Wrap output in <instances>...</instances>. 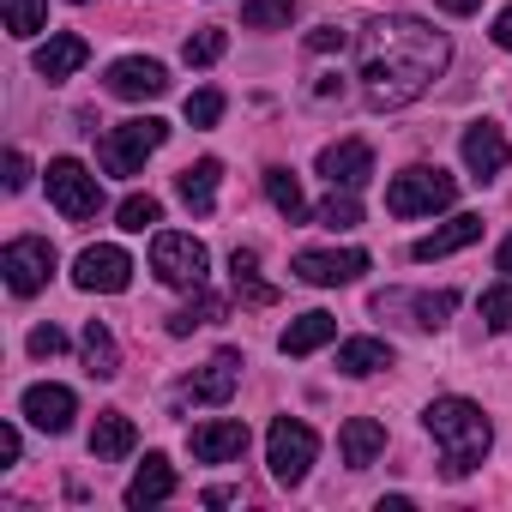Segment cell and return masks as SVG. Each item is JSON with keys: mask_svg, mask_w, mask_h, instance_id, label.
<instances>
[{"mask_svg": "<svg viewBox=\"0 0 512 512\" xmlns=\"http://www.w3.org/2000/svg\"><path fill=\"white\" fill-rule=\"evenodd\" d=\"M211 320H223V296H211V290L199 284V290H193V302L169 314V332H175V338H187V332H199V326H211Z\"/></svg>", "mask_w": 512, "mask_h": 512, "instance_id": "484cf974", "label": "cell"}, {"mask_svg": "<svg viewBox=\"0 0 512 512\" xmlns=\"http://www.w3.org/2000/svg\"><path fill=\"white\" fill-rule=\"evenodd\" d=\"M314 223H326V229H356V223H362V205H356V193H350V187H332V199L314 211Z\"/></svg>", "mask_w": 512, "mask_h": 512, "instance_id": "4dcf8cb0", "label": "cell"}, {"mask_svg": "<svg viewBox=\"0 0 512 512\" xmlns=\"http://www.w3.org/2000/svg\"><path fill=\"white\" fill-rule=\"evenodd\" d=\"M506 163H512V145H506V133H500L494 121L464 127V169H470L476 181H494Z\"/></svg>", "mask_w": 512, "mask_h": 512, "instance_id": "4fadbf2b", "label": "cell"}, {"mask_svg": "<svg viewBox=\"0 0 512 512\" xmlns=\"http://www.w3.org/2000/svg\"><path fill=\"white\" fill-rule=\"evenodd\" d=\"M79 350H85V368H91V380H115V374H121V350H115V332H109L103 320H91V326H85Z\"/></svg>", "mask_w": 512, "mask_h": 512, "instance_id": "d4e9b609", "label": "cell"}, {"mask_svg": "<svg viewBox=\"0 0 512 512\" xmlns=\"http://www.w3.org/2000/svg\"><path fill=\"white\" fill-rule=\"evenodd\" d=\"M205 266H211L205 241L175 235V229H157V235H151V272H157V284H169V290H199V284H205Z\"/></svg>", "mask_w": 512, "mask_h": 512, "instance_id": "277c9868", "label": "cell"}, {"mask_svg": "<svg viewBox=\"0 0 512 512\" xmlns=\"http://www.w3.org/2000/svg\"><path fill=\"white\" fill-rule=\"evenodd\" d=\"M266 199L290 217V223H302L308 217V199H302V181L290 175V169H266Z\"/></svg>", "mask_w": 512, "mask_h": 512, "instance_id": "4316f807", "label": "cell"}, {"mask_svg": "<svg viewBox=\"0 0 512 512\" xmlns=\"http://www.w3.org/2000/svg\"><path fill=\"white\" fill-rule=\"evenodd\" d=\"M494 43H500V49H506V55H512V7H506V13H500V19H494Z\"/></svg>", "mask_w": 512, "mask_h": 512, "instance_id": "ab89813d", "label": "cell"}, {"mask_svg": "<svg viewBox=\"0 0 512 512\" xmlns=\"http://www.w3.org/2000/svg\"><path fill=\"white\" fill-rule=\"evenodd\" d=\"M115 223H121V229H133V235H145V229H157V223H163V205H157L151 193H127V199H121V211H115Z\"/></svg>", "mask_w": 512, "mask_h": 512, "instance_id": "f546056e", "label": "cell"}, {"mask_svg": "<svg viewBox=\"0 0 512 512\" xmlns=\"http://www.w3.org/2000/svg\"><path fill=\"white\" fill-rule=\"evenodd\" d=\"M49 199H55V211H61L67 223H85V217L103 211V181H97L79 157H55V163H49Z\"/></svg>", "mask_w": 512, "mask_h": 512, "instance_id": "52a82bcc", "label": "cell"}, {"mask_svg": "<svg viewBox=\"0 0 512 512\" xmlns=\"http://www.w3.org/2000/svg\"><path fill=\"white\" fill-rule=\"evenodd\" d=\"M217 181H223V163H217V157H199V163H187V169H181L175 193H181V205H187V211H199V217H205V211L217 205Z\"/></svg>", "mask_w": 512, "mask_h": 512, "instance_id": "7402d4cb", "label": "cell"}, {"mask_svg": "<svg viewBox=\"0 0 512 512\" xmlns=\"http://www.w3.org/2000/svg\"><path fill=\"white\" fill-rule=\"evenodd\" d=\"M494 266H500V272H506V278H512V235H506V241H500V253H494Z\"/></svg>", "mask_w": 512, "mask_h": 512, "instance_id": "b9f144b4", "label": "cell"}, {"mask_svg": "<svg viewBox=\"0 0 512 512\" xmlns=\"http://www.w3.org/2000/svg\"><path fill=\"white\" fill-rule=\"evenodd\" d=\"M25 181H31V163H25V151H7V187L19 193Z\"/></svg>", "mask_w": 512, "mask_h": 512, "instance_id": "f35d334b", "label": "cell"}, {"mask_svg": "<svg viewBox=\"0 0 512 512\" xmlns=\"http://www.w3.org/2000/svg\"><path fill=\"white\" fill-rule=\"evenodd\" d=\"M0 19L13 37H37L49 25V0H0Z\"/></svg>", "mask_w": 512, "mask_h": 512, "instance_id": "f1b7e54d", "label": "cell"}, {"mask_svg": "<svg viewBox=\"0 0 512 512\" xmlns=\"http://www.w3.org/2000/svg\"><path fill=\"white\" fill-rule=\"evenodd\" d=\"M0 458L19 464V428H0Z\"/></svg>", "mask_w": 512, "mask_h": 512, "instance_id": "60d3db41", "label": "cell"}, {"mask_svg": "<svg viewBox=\"0 0 512 512\" xmlns=\"http://www.w3.org/2000/svg\"><path fill=\"white\" fill-rule=\"evenodd\" d=\"M338 452H344L350 470H368V464L386 452V428H380L374 416H350V422L338 428Z\"/></svg>", "mask_w": 512, "mask_h": 512, "instance_id": "d6986e66", "label": "cell"}, {"mask_svg": "<svg viewBox=\"0 0 512 512\" xmlns=\"http://www.w3.org/2000/svg\"><path fill=\"white\" fill-rule=\"evenodd\" d=\"M482 320H488V332H512V284H494V290H482Z\"/></svg>", "mask_w": 512, "mask_h": 512, "instance_id": "1f68e13d", "label": "cell"}, {"mask_svg": "<svg viewBox=\"0 0 512 512\" xmlns=\"http://www.w3.org/2000/svg\"><path fill=\"white\" fill-rule=\"evenodd\" d=\"M91 61V43L85 37H73V31H61V37H49L43 49H37V73L49 79V85H61V79H73L79 67Z\"/></svg>", "mask_w": 512, "mask_h": 512, "instance_id": "ac0fdd59", "label": "cell"}, {"mask_svg": "<svg viewBox=\"0 0 512 512\" xmlns=\"http://www.w3.org/2000/svg\"><path fill=\"white\" fill-rule=\"evenodd\" d=\"M229 272H235V284L253 278V272H260V253H253V247H235V253H229Z\"/></svg>", "mask_w": 512, "mask_h": 512, "instance_id": "74e56055", "label": "cell"}, {"mask_svg": "<svg viewBox=\"0 0 512 512\" xmlns=\"http://www.w3.org/2000/svg\"><path fill=\"white\" fill-rule=\"evenodd\" d=\"M314 458H320L314 428H308V422H296V416H278V422H272V434H266V464H272V476H278L284 488H296V482L314 470Z\"/></svg>", "mask_w": 512, "mask_h": 512, "instance_id": "8992f818", "label": "cell"}, {"mask_svg": "<svg viewBox=\"0 0 512 512\" xmlns=\"http://www.w3.org/2000/svg\"><path fill=\"white\" fill-rule=\"evenodd\" d=\"M73 7H85V0H73Z\"/></svg>", "mask_w": 512, "mask_h": 512, "instance_id": "ee69618b", "label": "cell"}, {"mask_svg": "<svg viewBox=\"0 0 512 512\" xmlns=\"http://www.w3.org/2000/svg\"><path fill=\"white\" fill-rule=\"evenodd\" d=\"M290 19H296V0H247L241 7L247 31H290Z\"/></svg>", "mask_w": 512, "mask_h": 512, "instance_id": "83f0119b", "label": "cell"}, {"mask_svg": "<svg viewBox=\"0 0 512 512\" xmlns=\"http://www.w3.org/2000/svg\"><path fill=\"white\" fill-rule=\"evenodd\" d=\"M187 446H193L199 464H229V458L247 452V422H199L187 434Z\"/></svg>", "mask_w": 512, "mask_h": 512, "instance_id": "2e32d148", "label": "cell"}, {"mask_svg": "<svg viewBox=\"0 0 512 512\" xmlns=\"http://www.w3.org/2000/svg\"><path fill=\"white\" fill-rule=\"evenodd\" d=\"M73 416H79V398H73L67 386L43 380V386H31V392H25V422H31V428H43V434H67V428H73Z\"/></svg>", "mask_w": 512, "mask_h": 512, "instance_id": "5bb4252c", "label": "cell"}, {"mask_svg": "<svg viewBox=\"0 0 512 512\" xmlns=\"http://www.w3.org/2000/svg\"><path fill=\"white\" fill-rule=\"evenodd\" d=\"M440 7H446V13H476L482 0H440Z\"/></svg>", "mask_w": 512, "mask_h": 512, "instance_id": "7bdbcfd3", "label": "cell"}, {"mask_svg": "<svg viewBox=\"0 0 512 512\" xmlns=\"http://www.w3.org/2000/svg\"><path fill=\"white\" fill-rule=\"evenodd\" d=\"M338 368H344L350 380L380 374V368H392V344H386V338H344V344H338Z\"/></svg>", "mask_w": 512, "mask_h": 512, "instance_id": "cb8c5ba5", "label": "cell"}, {"mask_svg": "<svg viewBox=\"0 0 512 512\" xmlns=\"http://www.w3.org/2000/svg\"><path fill=\"white\" fill-rule=\"evenodd\" d=\"M0 272H7L13 296H37L55 278V247L43 235H19V241H7V253H0Z\"/></svg>", "mask_w": 512, "mask_h": 512, "instance_id": "ba28073f", "label": "cell"}, {"mask_svg": "<svg viewBox=\"0 0 512 512\" xmlns=\"http://www.w3.org/2000/svg\"><path fill=\"white\" fill-rule=\"evenodd\" d=\"M109 91H115V97H127V103H151V97H163V91H169V73H163V61L127 55V61H115V67H109Z\"/></svg>", "mask_w": 512, "mask_h": 512, "instance_id": "7c38bea8", "label": "cell"}, {"mask_svg": "<svg viewBox=\"0 0 512 512\" xmlns=\"http://www.w3.org/2000/svg\"><path fill=\"white\" fill-rule=\"evenodd\" d=\"M235 386H241V350H217L205 368H193V374H187V386H181V392H187L193 404H229V392H235Z\"/></svg>", "mask_w": 512, "mask_h": 512, "instance_id": "8fae6325", "label": "cell"}, {"mask_svg": "<svg viewBox=\"0 0 512 512\" xmlns=\"http://www.w3.org/2000/svg\"><path fill=\"white\" fill-rule=\"evenodd\" d=\"M410 308H416V326H428V332H434V326H446V320H452L458 296H452V290H434V296H416Z\"/></svg>", "mask_w": 512, "mask_h": 512, "instance_id": "836d02e7", "label": "cell"}, {"mask_svg": "<svg viewBox=\"0 0 512 512\" xmlns=\"http://www.w3.org/2000/svg\"><path fill=\"white\" fill-rule=\"evenodd\" d=\"M452 61V43L410 19V13H386V19H368L362 31V91L374 109H404L416 103Z\"/></svg>", "mask_w": 512, "mask_h": 512, "instance_id": "6da1fadb", "label": "cell"}, {"mask_svg": "<svg viewBox=\"0 0 512 512\" xmlns=\"http://www.w3.org/2000/svg\"><path fill=\"white\" fill-rule=\"evenodd\" d=\"M61 350H67V332H61V326H37V332H31V356L49 362V356H61Z\"/></svg>", "mask_w": 512, "mask_h": 512, "instance_id": "d590c367", "label": "cell"}, {"mask_svg": "<svg viewBox=\"0 0 512 512\" xmlns=\"http://www.w3.org/2000/svg\"><path fill=\"white\" fill-rule=\"evenodd\" d=\"M73 284L91 290V296H121L133 284V260L121 247H85L79 260H73Z\"/></svg>", "mask_w": 512, "mask_h": 512, "instance_id": "30bf717a", "label": "cell"}, {"mask_svg": "<svg viewBox=\"0 0 512 512\" xmlns=\"http://www.w3.org/2000/svg\"><path fill=\"white\" fill-rule=\"evenodd\" d=\"M452 199H458V181H452L446 169H428V163L392 175V187H386V211H392V217H434V211H446Z\"/></svg>", "mask_w": 512, "mask_h": 512, "instance_id": "3957f363", "label": "cell"}, {"mask_svg": "<svg viewBox=\"0 0 512 512\" xmlns=\"http://www.w3.org/2000/svg\"><path fill=\"white\" fill-rule=\"evenodd\" d=\"M320 175H326L332 187H350V193H356V187L374 175V151H368L362 139H338V145L320 151Z\"/></svg>", "mask_w": 512, "mask_h": 512, "instance_id": "9a60e30c", "label": "cell"}, {"mask_svg": "<svg viewBox=\"0 0 512 512\" xmlns=\"http://www.w3.org/2000/svg\"><path fill=\"white\" fill-rule=\"evenodd\" d=\"M187 121L193 127H217L223 121V91H193L187 97Z\"/></svg>", "mask_w": 512, "mask_h": 512, "instance_id": "e575fe53", "label": "cell"}, {"mask_svg": "<svg viewBox=\"0 0 512 512\" xmlns=\"http://www.w3.org/2000/svg\"><path fill=\"white\" fill-rule=\"evenodd\" d=\"M139 446V428H133V416H121V410H103L97 416V428H91V458L97 464H115V458H127Z\"/></svg>", "mask_w": 512, "mask_h": 512, "instance_id": "ffe728a7", "label": "cell"}, {"mask_svg": "<svg viewBox=\"0 0 512 512\" xmlns=\"http://www.w3.org/2000/svg\"><path fill=\"white\" fill-rule=\"evenodd\" d=\"M308 49H314V55H332V49H350V31H338V25H320V31L308 37Z\"/></svg>", "mask_w": 512, "mask_h": 512, "instance_id": "8d00e7d4", "label": "cell"}, {"mask_svg": "<svg viewBox=\"0 0 512 512\" xmlns=\"http://www.w3.org/2000/svg\"><path fill=\"white\" fill-rule=\"evenodd\" d=\"M422 428L434 434V446H440V458H446V476H452V482H458V476H470V470L488 458V440H494V428H488L482 404H470V398H434V404L422 410Z\"/></svg>", "mask_w": 512, "mask_h": 512, "instance_id": "7a4b0ae2", "label": "cell"}, {"mask_svg": "<svg viewBox=\"0 0 512 512\" xmlns=\"http://www.w3.org/2000/svg\"><path fill=\"white\" fill-rule=\"evenodd\" d=\"M332 338H338V320L314 308V314H302V320H290V326H284L278 350H284V356H314V350H320V344H332Z\"/></svg>", "mask_w": 512, "mask_h": 512, "instance_id": "603a6c76", "label": "cell"}, {"mask_svg": "<svg viewBox=\"0 0 512 512\" xmlns=\"http://www.w3.org/2000/svg\"><path fill=\"white\" fill-rule=\"evenodd\" d=\"M175 494V464L163 458V452H145V464L133 470V482H127V506H157V500H169Z\"/></svg>", "mask_w": 512, "mask_h": 512, "instance_id": "44dd1931", "label": "cell"}, {"mask_svg": "<svg viewBox=\"0 0 512 512\" xmlns=\"http://www.w3.org/2000/svg\"><path fill=\"white\" fill-rule=\"evenodd\" d=\"M362 272H368V253L362 247H308V253H296V278L314 284V290L356 284Z\"/></svg>", "mask_w": 512, "mask_h": 512, "instance_id": "9c48e42d", "label": "cell"}, {"mask_svg": "<svg viewBox=\"0 0 512 512\" xmlns=\"http://www.w3.org/2000/svg\"><path fill=\"white\" fill-rule=\"evenodd\" d=\"M163 139H169V127H163L157 115H139V121L109 127V133H103V145H97V157H103V169H109V175H139V163H145Z\"/></svg>", "mask_w": 512, "mask_h": 512, "instance_id": "5b68a950", "label": "cell"}, {"mask_svg": "<svg viewBox=\"0 0 512 512\" xmlns=\"http://www.w3.org/2000/svg\"><path fill=\"white\" fill-rule=\"evenodd\" d=\"M476 235H482V217H476V211H458L452 223H440L434 235H422V241L410 247V260H422V266H428V260H446V253H458V247H470Z\"/></svg>", "mask_w": 512, "mask_h": 512, "instance_id": "e0dca14e", "label": "cell"}, {"mask_svg": "<svg viewBox=\"0 0 512 512\" xmlns=\"http://www.w3.org/2000/svg\"><path fill=\"white\" fill-rule=\"evenodd\" d=\"M223 49H229V37H223V31H193V37H187V49H181V61H187V67H211Z\"/></svg>", "mask_w": 512, "mask_h": 512, "instance_id": "d6a6232c", "label": "cell"}]
</instances>
